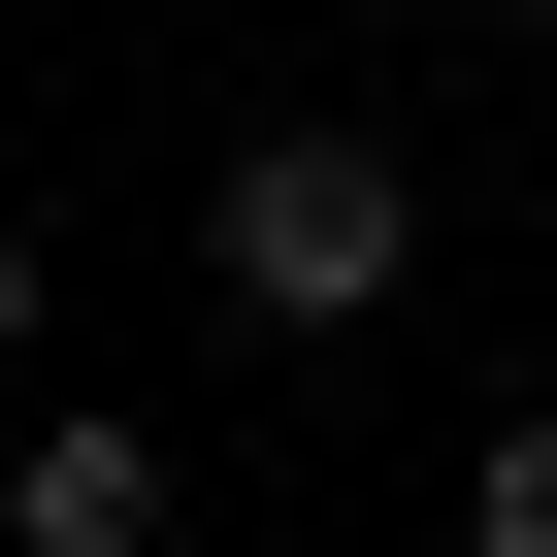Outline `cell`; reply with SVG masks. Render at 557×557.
<instances>
[{"label": "cell", "mask_w": 557, "mask_h": 557, "mask_svg": "<svg viewBox=\"0 0 557 557\" xmlns=\"http://www.w3.org/2000/svg\"><path fill=\"white\" fill-rule=\"evenodd\" d=\"M0 361H34V230H0Z\"/></svg>", "instance_id": "cell-4"}, {"label": "cell", "mask_w": 557, "mask_h": 557, "mask_svg": "<svg viewBox=\"0 0 557 557\" xmlns=\"http://www.w3.org/2000/svg\"><path fill=\"white\" fill-rule=\"evenodd\" d=\"M197 492H164V426H34L0 459V557H164Z\"/></svg>", "instance_id": "cell-2"}, {"label": "cell", "mask_w": 557, "mask_h": 557, "mask_svg": "<svg viewBox=\"0 0 557 557\" xmlns=\"http://www.w3.org/2000/svg\"><path fill=\"white\" fill-rule=\"evenodd\" d=\"M459 557H557V426H492V459H459Z\"/></svg>", "instance_id": "cell-3"}, {"label": "cell", "mask_w": 557, "mask_h": 557, "mask_svg": "<svg viewBox=\"0 0 557 557\" xmlns=\"http://www.w3.org/2000/svg\"><path fill=\"white\" fill-rule=\"evenodd\" d=\"M197 262H230V329H394L426 296V197H394V132H230Z\"/></svg>", "instance_id": "cell-1"}]
</instances>
